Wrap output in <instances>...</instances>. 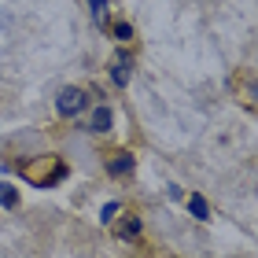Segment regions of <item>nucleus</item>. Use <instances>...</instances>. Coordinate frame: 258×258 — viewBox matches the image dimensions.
Wrapping results in <instances>:
<instances>
[{
	"label": "nucleus",
	"instance_id": "1",
	"mask_svg": "<svg viewBox=\"0 0 258 258\" xmlns=\"http://www.w3.org/2000/svg\"><path fill=\"white\" fill-rule=\"evenodd\" d=\"M55 107H59V114H81V111L89 107L85 89H78V85H67V89H59V96H55Z\"/></svg>",
	"mask_w": 258,
	"mask_h": 258
},
{
	"label": "nucleus",
	"instance_id": "2",
	"mask_svg": "<svg viewBox=\"0 0 258 258\" xmlns=\"http://www.w3.org/2000/svg\"><path fill=\"white\" fill-rule=\"evenodd\" d=\"M111 122H114L111 107H96V111H92V122H89V129H92V133H107V129H111Z\"/></svg>",
	"mask_w": 258,
	"mask_h": 258
},
{
	"label": "nucleus",
	"instance_id": "3",
	"mask_svg": "<svg viewBox=\"0 0 258 258\" xmlns=\"http://www.w3.org/2000/svg\"><path fill=\"white\" fill-rule=\"evenodd\" d=\"M129 70H133V63H129V55H118V59H114V67H111V81H114V85H125V81H129Z\"/></svg>",
	"mask_w": 258,
	"mask_h": 258
},
{
	"label": "nucleus",
	"instance_id": "4",
	"mask_svg": "<svg viewBox=\"0 0 258 258\" xmlns=\"http://www.w3.org/2000/svg\"><path fill=\"white\" fill-rule=\"evenodd\" d=\"M114 177H122V173H133V155H129V151H118V155L111 159V166H107Z\"/></svg>",
	"mask_w": 258,
	"mask_h": 258
},
{
	"label": "nucleus",
	"instance_id": "5",
	"mask_svg": "<svg viewBox=\"0 0 258 258\" xmlns=\"http://www.w3.org/2000/svg\"><path fill=\"white\" fill-rule=\"evenodd\" d=\"M188 210H192L199 221H207V218H210V210H207V199H203V196H188Z\"/></svg>",
	"mask_w": 258,
	"mask_h": 258
},
{
	"label": "nucleus",
	"instance_id": "6",
	"mask_svg": "<svg viewBox=\"0 0 258 258\" xmlns=\"http://www.w3.org/2000/svg\"><path fill=\"white\" fill-rule=\"evenodd\" d=\"M118 236H122V240L140 236V221H137V218H125V221H122V229H118Z\"/></svg>",
	"mask_w": 258,
	"mask_h": 258
},
{
	"label": "nucleus",
	"instance_id": "7",
	"mask_svg": "<svg viewBox=\"0 0 258 258\" xmlns=\"http://www.w3.org/2000/svg\"><path fill=\"white\" fill-rule=\"evenodd\" d=\"M0 207H19V192L11 184H0Z\"/></svg>",
	"mask_w": 258,
	"mask_h": 258
},
{
	"label": "nucleus",
	"instance_id": "8",
	"mask_svg": "<svg viewBox=\"0 0 258 258\" xmlns=\"http://www.w3.org/2000/svg\"><path fill=\"white\" fill-rule=\"evenodd\" d=\"M89 8H92V19L96 22L107 19V0H89Z\"/></svg>",
	"mask_w": 258,
	"mask_h": 258
},
{
	"label": "nucleus",
	"instance_id": "9",
	"mask_svg": "<svg viewBox=\"0 0 258 258\" xmlns=\"http://www.w3.org/2000/svg\"><path fill=\"white\" fill-rule=\"evenodd\" d=\"M114 37H118V41H129V37H133V26H129V22H114Z\"/></svg>",
	"mask_w": 258,
	"mask_h": 258
},
{
	"label": "nucleus",
	"instance_id": "10",
	"mask_svg": "<svg viewBox=\"0 0 258 258\" xmlns=\"http://www.w3.org/2000/svg\"><path fill=\"white\" fill-rule=\"evenodd\" d=\"M114 214H118V203L111 199V203H103V218H100V221H111Z\"/></svg>",
	"mask_w": 258,
	"mask_h": 258
}]
</instances>
